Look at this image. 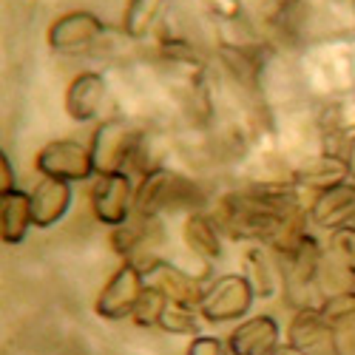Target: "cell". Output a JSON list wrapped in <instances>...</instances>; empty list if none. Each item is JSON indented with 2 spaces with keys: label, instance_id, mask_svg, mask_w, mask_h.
Wrapping results in <instances>:
<instances>
[{
  "label": "cell",
  "instance_id": "cell-1",
  "mask_svg": "<svg viewBox=\"0 0 355 355\" xmlns=\"http://www.w3.org/2000/svg\"><path fill=\"white\" fill-rule=\"evenodd\" d=\"M253 302H256V293H253L248 276L245 273H225L205 287L202 302H199V315L211 324L239 321L250 313Z\"/></svg>",
  "mask_w": 355,
  "mask_h": 355
},
{
  "label": "cell",
  "instance_id": "cell-2",
  "mask_svg": "<svg viewBox=\"0 0 355 355\" xmlns=\"http://www.w3.org/2000/svg\"><path fill=\"white\" fill-rule=\"evenodd\" d=\"M35 168L43 176H51V180H66L71 185L92 180V176L97 173L94 171V159H92V148L77 142V139H51V142H46L37 151Z\"/></svg>",
  "mask_w": 355,
  "mask_h": 355
},
{
  "label": "cell",
  "instance_id": "cell-3",
  "mask_svg": "<svg viewBox=\"0 0 355 355\" xmlns=\"http://www.w3.org/2000/svg\"><path fill=\"white\" fill-rule=\"evenodd\" d=\"M139 131L131 128L125 120H105L97 125L94 137H92V159H94V171L97 176L103 173H116L125 171V165L131 162L137 142H139Z\"/></svg>",
  "mask_w": 355,
  "mask_h": 355
},
{
  "label": "cell",
  "instance_id": "cell-4",
  "mask_svg": "<svg viewBox=\"0 0 355 355\" xmlns=\"http://www.w3.org/2000/svg\"><path fill=\"white\" fill-rule=\"evenodd\" d=\"M145 287H148L145 273L137 268L134 261L125 259L120 268L111 273L105 287L100 290L97 304H94L97 315L105 318V321H123V318H128L134 313V307H137V302H139V295H142Z\"/></svg>",
  "mask_w": 355,
  "mask_h": 355
},
{
  "label": "cell",
  "instance_id": "cell-5",
  "mask_svg": "<svg viewBox=\"0 0 355 355\" xmlns=\"http://www.w3.org/2000/svg\"><path fill=\"white\" fill-rule=\"evenodd\" d=\"M134 211V182L125 171L103 173L92 188V214L105 227H123Z\"/></svg>",
  "mask_w": 355,
  "mask_h": 355
},
{
  "label": "cell",
  "instance_id": "cell-6",
  "mask_svg": "<svg viewBox=\"0 0 355 355\" xmlns=\"http://www.w3.org/2000/svg\"><path fill=\"white\" fill-rule=\"evenodd\" d=\"M105 32V23L94 12H66L60 15L46 32V43L51 51L80 54L88 51Z\"/></svg>",
  "mask_w": 355,
  "mask_h": 355
},
{
  "label": "cell",
  "instance_id": "cell-7",
  "mask_svg": "<svg viewBox=\"0 0 355 355\" xmlns=\"http://www.w3.org/2000/svg\"><path fill=\"white\" fill-rule=\"evenodd\" d=\"M185 188H188V180H182L180 173H173L165 165L148 171L134 191V214L139 219H154L168 208V205H173L180 199Z\"/></svg>",
  "mask_w": 355,
  "mask_h": 355
},
{
  "label": "cell",
  "instance_id": "cell-8",
  "mask_svg": "<svg viewBox=\"0 0 355 355\" xmlns=\"http://www.w3.org/2000/svg\"><path fill=\"white\" fill-rule=\"evenodd\" d=\"M282 327L273 315H250L227 336L230 355H270L279 347Z\"/></svg>",
  "mask_w": 355,
  "mask_h": 355
},
{
  "label": "cell",
  "instance_id": "cell-9",
  "mask_svg": "<svg viewBox=\"0 0 355 355\" xmlns=\"http://www.w3.org/2000/svg\"><path fill=\"white\" fill-rule=\"evenodd\" d=\"M32 219L35 227L46 230L54 227L69 211L74 202V185L66 180H51V176H43V180L32 188Z\"/></svg>",
  "mask_w": 355,
  "mask_h": 355
},
{
  "label": "cell",
  "instance_id": "cell-10",
  "mask_svg": "<svg viewBox=\"0 0 355 355\" xmlns=\"http://www.w3.org/2000/svg\"><path fill=\"white\" fill-rule=\"evenodd\" d=\"M108 83L100 71H80L66 88V114L74 123H92L105 103Z\"/></svg>",
  "mask_w": 355,
  "mask_h": 355
},
{
  "label": "cell",
  "instance_id": "cell-11",
  "mask_svg": "<svg viewBox=\"0 0 355 355\" xmlns=\"http://www.w3.org/2000/svg\"><path fill=\"white\" fill-rule=\"evenodd\" d=\"M307 214H310L313 225H318L321 230L355 225V182H344L330 191L315 193Z\"/></svg>",
  "mask_w": 355,
  "mask_h": 355
},
{
  "label": "cell",
  "instance_id": "cell-12",
  "mask_svg": "<svg viewBox=\"0 0 355 355\" xmlns=\"http://www.w3.org/2000/svg\"><path fill=\"white\" fill-rule=\"evenodd\" d=\"M347 180H349V165H347V157H338V154L313 157L310 162H304L299 171L293 173V182L299 188L313 191V193L344 185Z\"/></svg>",
  "mask_w": 355,
  "mask_h": 355
},
{
  "label": "cell",
  "instance_id": "cell-13",
  "mask_svg": "<svg viewBox=\"0 0 355 355\" xmlns=\"http://www.w3.org/2000/svg\"><path fill=\"white\" fill-rule=\"evenodd\" d=\"M145 279H148V284L159 287L168 295V302H180L188 307H199V302H202L205 287L196 279H191L188 273H182L180 268H173V264H165L157 259L151 268H148Z\"/></svg>",
  "mask_w": 355,
  "mask_h": 355
},
{
  "label": "cell",
  "instance_id": "cell-14",
  "mask_svg": "<svg viewBox=\"0 0 355 355\" xmlns=\"http://www.w3.org/2000/svg\"><path fill=\"white\" fill-rule=\"evenodd\" d=\"M28 227H35L32 196L17 188L0 193V239L3 245H20L28 236Z\"/></svg>",
  "mask_w": 355,
  "mask_h": 355
},
{
  "label": "cell",
  "instance_id": "cell-15",
  "mask_svg": "<svg viewBox=\"0 0 355 355\" xmlns=\"http://www.w3.org/2000/svg\"><path fill=\"white\" fill-rule=\"evenodd\" d=\"M182 242L185 248L205 259V261H214L222 256V236H219V227H216V219L208 216V214H191L182 225Z\"/></svg>",
  "mask_w": 355,
  "mask_h": 355
},
{
  "label": "cell",
  "instance_id": "cell-16",
  "mask_svg": "<svg viewBox=\"0 0 355 355\" xmlns=\"http://www.w3.org/2000/svg\"><path fill=\"white\" fill-rule=\"evenodd\" d=\"M279 256H282V264H284V268H279V270L293 284L307 287L321 273V248H318V242L313 239V236H304L295 250L279 253Z\"/></svg>",
  "mask_w": 355,
  "mask_h": 355
},
{
  "label": "cell",
  "instance_id": "cell-17",
  "mask_svg": "<svg viewBox=\"0 0 355 355\" xmlns=\"http://www.w3.org/2000/svg\"><path fill=\"white\" fill-rule=\"evenodd\" d=\"M321 338H330V324L324 318L321 307H299L287 324V344L310 349Z\"/></svg>",
  "mask_w": 355,
  "mask_h": 355
},
{
  "label": "cell",
  "instance_id": "cell-18",
  "mask_svg": "<svg viewBox=\"0 0 355 355\" xmlns=\"http://www.w3.org/2000/svg\"><path fill=\"white\" fill-rule=\"evenodd\" d=\"M242 268H245V276L256 293V299H270L282 279V270H276V264H270V259L259 248H250L242 259Z\"/></svg>",
  "mask_w": 355,
  "mask_h": 355
},
{
  "label": "cell",
  "instance_id": "cell-19",
  "mask_svg": "<svg viewBox=\"0 0 355 355\" xmlns=\"http://www.w3.org/2000/svg\"><path fill=\"white\" fill-rule=\"evenodd\" d=\"M162 9H165V0H128L120 20L123 35L131 40H142L159 20Z\"/></svg>",
  "mask_w": 355,
  "mask_h": 355
},
{
  "label": "cell",
  "instance_id": "cell-20",
  "mask_svg": "<svg viewBox=\"0 0 355 355\" xmlns=\"http://www.w3.org/2000/svg\"><path fill=\"white\" fill-rule=\"evenodd\" d=\"M327 250H330L333 261L338 264V270H344L349 279H355V225L330 230Z\"/></svg>",
  "mask_w": 355,
  "mask_h": 355
},
{
  "label": "cell",
  "instance_id": "cell-21",
  "mask_svg": "<svg viewBox=\"0 0 355 355\" xmlns=\"http://www.w3.org/2000/svg\"><path fill=\"white\" fill-rule=\"evenodd\" d=\"M330 324V344L336 355H355V304L347 313L324 315Z\"/></svg>",
  "mask_w": 355,
  "mask_h": 355
},
{
  "label": "cell",
  "instance_id": "cell-22",
  "mask_svg": "<svg viewBox=\"0 0 355 355\" xmlns=\"http://www.w3.org/2000/svg\"><path fill=\"white\" fill-rule=\"evenodd\" d=\"M159 330H165L171 336H199L193 307L180 304V302H168L159 315Z\"/></svg>",
  "mask_w": 355,
  "mask_h": 355
},
{
  "label": "cell",
  "instance_id": "cell-23",
  "mask_svg": "<svg viewBox=\"0 0 355 355\" xmlns=\"http://www.w3.org/2000/svg\"><path fill=\"white\" fill-rule=\"evenodd\" d=\"M165 304H168V295L159 287L148 284L142 290V295H139L134 313H131L134 324H137V327H159V315H162Z\"/></svg>",
  "mask_w": 355,
  "mask_h": 355
},
{
  "label": "cell",
  "instance_id": "cell-24",
  "mask_svg": "<svg viewBox=\"0 0 355 355\" xmlns=\"http://www.w3.org/2000/svg\"><path fill=\"white\" fill-rule=\"evenodd\" d=\"M196 6H202L211 17L225 20V23H236L242 20V0H193Z\"/></svg>",
  "mask_w": 355,
  "mask_h": 355
},
{
  "label": "cell",
  "instance_id": "cell-25",
  "mask_svg": "<svg viewBox=\"0 0 355 355\" xmlns=\"http://www.w3.org/2000/svg\"><path fill=\"white\" fill-rule=\"evenodd\" d=\"M185 355H230V349L216 336H193V341L188 344Z\"/></svg>",
  "mask_w": 355,
  "mask_h": 355
},
{
  "label": "cell",
  "instance_id": "cell-26",
  "mask_svg": "<svg viewBox=\"0 0 355 355\" xmlns=\"http://www.w3.org/2000/svg\"><path fill=\"white\" fill-rule=\"evenodd\" d=\"M253 6L264 20H282L293 6V0H253Z\"/></svg>",
  "mask_w": 355,
  "mask_h": 355
},
{
  "label": "cell",
  "instance_id": "cell-27",
  "mask_svg": "<svg viewBox=\"0 0 355 355\" xmlns=\"http://www.w3.org/2000/svg\"><path fill=\"white\" fill-rule=\"evenodd\" d=\"M15 168H12V159L6 157V151H0V193H9L15 191Z\"/></svg>",
  "mask_w": 355,
  "mask_h": 355
},
{
  "label": "cell",
  "instance_id": "cell-28",
  "mask_svg": "<svg viewBox=\"0 0 355 355\" xmlns=\"http://www.w3.org/2000/svg\"><path fill=\"white\" fill-rule=\"evenodd\" d=\"M270 355H310V349H302V347H293V344H279Z\"/></svg>",
  "mask_w": 355,
  "mask_h": 355
},
{
  "label": "cell",
  "instance_id": "cell-29",
  "mask_svg": "<svg viewBox=\"0 0 355 355\" xmlns=\"http://www.w3.org/2000/svg\"><path fill=\"white\" fill-rule=\"evenodd\" d=\"M347 165H349V180H355V134L347 145Z\"/></svg>",
  "mask_w": 355,
  "mask_h": 355
}]
</instances>
